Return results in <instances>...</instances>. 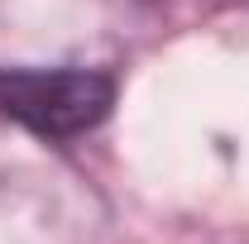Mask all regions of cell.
I'll list each match as a JSON object with an SVG mask.
<instances>
[{
	"label": "cell",
	"mask_w": 249,
	"mask_h": 244,
	"mask_svg": "<svg viewBox=\"0 0 249 244\" xmlns=\"http://www.w3.org/2000/svg\"><path fill=\"white\" fill-rule=\"evenodd\" d=\"M115 87L87 67H5L0 110L43 139H72L110 115Z\"/></svg>",
	"instance_id": "cell-1"
}]
</instances>
